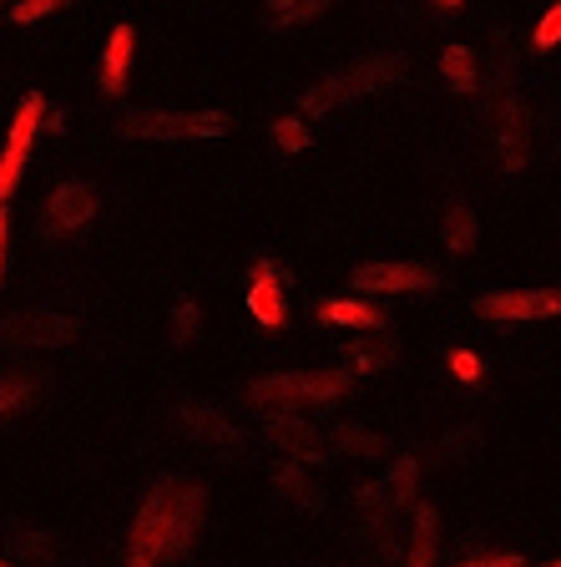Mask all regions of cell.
Wrapping results in <instances>:
<instances>
[{
    "mask_svg": "<svg viewBox=\"0 0 561 567\" xmlns=\"http://www.w3.org/2000/svg\"><path fill=\"white\" fill-rule=\"evenodd\" d=\"M202 517H208V496L193 482H157L142 496L137 517L127 532V557L122 567H163L167 557H187L198 547Z\"/></svg>",
    "mask_w": 561,
    "mask_h": 567,
    "instance_id": "6da1fadb",
    "label": "cell"
},
{
    "mask_svg": "<svg viewBox=\"0 0 561 567\" xmlns=\"http://www.w3.org/2000/svg\"><path fill=\"white\" fill-rule=\"evenodd\" d=\"M399 82V61L385 56V51H374V56H360L350 61L344 71H334V76H324L319 86H309L304 96H299V117H329L334 106L354 102V96H370V92H389V86Z\"/></svg>",
    "mask_w": 561,
    "mask_h": 567,
    "instance_id": "7a4b0ae2",
    "label": "cell"
},
{
    "mask_svg": "<svg viewBox=\"0 0 561 567\" xmlns=\"http://www.w3.org/2000/svg\"><path fill=\"white\" fill-rule=\"evenodd\" d=\"M117 137L132 142H212L233 132L228 112H122Z\"/></svg>",
    "mask_w": 561,
    "mask_h": 567,
    "instance_id": "3957f363",
    "label": "cell"
},
{
    "mask_svg": "<svg viewBox=\"0 0 561 567\" xmlns=\"http://www.w3.org/2000/svg\"><path fill=\"white\" fill-rule=\"evenodd\" d=\"M41 122H46V96H41V92H25L21 106H15L11 127H6V142H0V203H11L15 188H21Z\"/></svg>",
    "mask_w": 561,
    "mask_h": 567,
    "instance_id": "277c9868",
    "label": "cell"
},
{
    "mask_svg": "<svg viewBox=\"0 0 561 567\" xmlns=\"http://www.w3.org/2000/svg\"><path fill=\"white\" fill-rule=\"evenodd\" d=\"M82 334V319L66 309H31V315L0 319V344L6 350H61Z\"/></svg>",
    "mask_w": 561,
    "mask_h": 567,
    "instance_id": "5b68a950",
    "label": "cell"
},
{
    "mask_svg": "<svg viewBox=\"0 0 561 567\" xmlns=\"http://www.w3.org/2000/svg\"><path fill=\"white\" fill-rule=\"evenodd\" d=\"M470 309L491 324H537L561 315V289H496V295H476Z\"/></svg>",
    "mask_w": 561,
    "mask_h": 567,
    "instance_id": "8992f818",
    "label": "cell"
},
{
    "mask_svg": "<svg viewBox=\"0 0 561 567\" xmlns=\"http://www.w3.org/2000/svg\"><path fill=\"white\" fill-rule=\"evenodd\" d=\"M96 213H102L96 188H86V183H76V177H61L56 188L46 193V208H41V234L46 238H71V234H82Z\"/></svg>",
    "mask_w": 561,
    "mask_h": 567,
    "instance_id": "52a82bcc",
    "label": "cell"
},
{
    "mask_svg": "<svg viewBox=\"0 0 561 567\" xmlns=\"http://www.w3.org/2000/svg\"><path fill=\"white\" fill-rule=\"evenodd\" d=\"M350 289L354 295H430V289H440V274H435L430 264L385 259V264H360V269H350Z\"/></svg>",
    "mask_w": 561,
    "mask_h": 567,
    "instance_id": "ba28073f",
    "label": "cell"
},
{
    "mask_svg": "<svg viewBox=\"0 0 561 567\" xmlns=\"http://www.w3.org/2000/svg\"><path fill=\"white\" fill-rule=\"evenodd\" d=\"M248 315L269 334L289 324V274L273 259H253V269H248Z\"/></svg>",
    "mask_w": 561,
    "mask_h": 567,
    "instance_id": "9c48e42d",
    "label": "cell"
},
{
    "mask_svg": "<svg viewBox=\"0 0 561 567\" xmlns=\"http://www.w3.org/2000/svg\"><path fill=\"white\" fill-rule=\"evenodd\" d=\"M491 142H496V153H501V167L506 173H521L531 157V112L527 102L516 92H501V106L491 112Z\"/></svg>",
    "mask_w": 561,
    "mask_h": 567,
    "instance_id": "30bf717a",
    "label": "cell"
},
{
    "mask_svg": "<svg viewBox=\"0 0 561 567\" xmlns=\"http://www.w3.org/2000/svg\"><path fill=\"white\" fill-rule=\"evenodd\" d=\"M263 436H269L289 461H299V466H319V461H329L324 431H314V425H309L299 411H279V415H269Z\"/></svg>",
    "mask_w": 561,
    "mask_h": 567,
    "instance_id": "8fae6325",
    "label": "cell"
},
{
    "mask_svg": "<svg viewBox=\"0 0 561 567\" xmlns=\"http://www.w3.org/2000/svg\"><path fill=\"white\" fill-rule=\"evenodd\" d=\"M177 425H183L193 441H208V446H218V451H238V446H243V431H238V425L228 421L218 405L183 401V405H177Z\"/></svg>",
    "mask_w": 561,
    "mask_h": 567,
    "instance_id": "7c38bea8",
    "label": "cell"
},
{
    "mask_svg": "<svg viewBox=\"0 0 561 567\" xmlns=\"http://www.w3.org/2000/svg\"><path fill=\"white\" fill-rule=\"evenodd\" d=\"M132 61H137V31L127 21L112 25L102 47V71H96V82H102L106 96H127V82H132Z\"/></svg>",
    "mask_w": 561,
    "mask_h": 567,
    "instance_id": "4fadbf2b",
    "label": "cell"
},
{
    "mask_svg": "<svg viewBox=\"0 0 561 567\" xmlns=\"http://www.w3.org/2000/svg\"><path fill=\"white\" fill-rule=\"evenodd\" d=\"M6 547H11V557L21 567H61L71 557V547L61 543L56 532H46V527H15V532H6Z\"/></svg>",
    "mask_w": 561,
    "mask_h": 567,
    "instance_id": "5bb4252c",
    "label": "cell"
},
{
    "mask_svg": "<svg viewBox=\"0 0 561 567\" xmlns=\"http://www.w3.org/2000/svg\"><path fill=\"white\" fill-rule=\"evenodd\" d=\"M314 315H319V324H334V330H370V334H385L389 324H395V319H389L380 305H370V299H324Z\"/></svg>",
    "mask_w": 561,
    "mask_h": 567,
    "instance_id": "9a60e30c",
    "label": "cell"
},
{
    "mask_svg": "<svg viewBox=\"0 0 561 567\" xmlns=\"http://www.w3.org/2000/svg\"><path fill=\"white\" fill-rule=\"evenodd\" d=\"M293 385H299L304 405H334V401H350L354 380L340 365H324V370H293Z\"/></svg>",
    "mask_w": 561,
    "mask_h": 567,
    "instance_id": "2e32d148",
    "label": "cell"
},
{
    "mask_svg": "<svg viewBox=\"0 0 561 567\" xmlns=\"http://www.w3.org/2000/svg\"><path fill=\"white\" fill-rule=\"evenodd\" d=\"M435 547H440V512H435L430 502H420L415 517H409V557H405V567H430Z\"/></svg>",
    "mask_w": 561,
    "mask_h": 567,
    "instance_id": "e0dca14e",
    "label": "cell"
},
{
    "mask_svg": "<svg viewBox=\"0 0 561 567\" xmlns=\"http://www.w3.org/2000/svg\"><path fill=\"white\" fill-rule=\"evenodd\" d=\"M476 238H480L476 208H466V203H450V208H445V218H440V244L450 248V254H470V248H476Z\"/></svg>",
    "mask_w": 561,
    "mask_h": 567,
    "instance_id": "ac0fdd59",
    "label": "cell"
},
{
    "mask_svg": "<svg viewBox=\"0 0 561 567\" xmlns=\"http://www.w3.org/2000/svg\"><path fill=\"white\" fill-rule=\"evenodd\" d=\"M273 486H279V496H289L293 507H304V512H324V492H319V486L309 482L299 461H283L279 472H273Z\"/></svg>",
    "mask_w": 561,
    "mask_h": 567,
    "instance_id": "d6986e66",
    "label": "cell"
},
{
    "mask_svg": "<svg viewBox=\"0 0 561 567\" xmlns=\"http://www.w3.org/2000/svg\"><path fill=\"white\" fill-rule=\"evenodd\" d=\"M440 76H445V86L450 92H460V96H470L480 86V56L470 47H445V56H440Z\"/></svg>",
    "mask_w": 561,
    "mask_h": 567,
    "instance_id": "ffe728a7",
    "label": "cell"
},
{
    "mask_svg": "<svg viewBox=\"0 0 561 567\" xmlns=\"http://www.w3.org/2000/svg\"><path fill=\"white\" fill-rule=\"evenodd\" d=\"M329 6H340V0H269L263 21H269L273 31H289V25H309V21H319V16H324Z\"/></svg>",
    "mask_w": 561,
    "mask_h": 567,
    "instance_id": "44dd1931",
    "label": "cell"
},
{
    "mask_svg": "<svg viewBox=\"0 0 561 567\" xmlns=\"http://www.w3.org/2000/svg\"><path fill=\"white\" fill-rule=\"evenodd\" d=\"M395 354H399L395 340H385V344H344V360H350V370H360V375H380V370H389Z\"/></svg>",
    "mask_w": 561,
    "mask_h": 567,
    "instance_id": "7402d4cb",
    "label": "cell"
},
{
    "mask_svg": "<svg viewBox=\"0 0 561 567\" xmlns=\"http://www.w3.org/2000/svg\"><path fill=\"white\" fill-rule=\"evenodd\" d=\"M198 324H202L198 299H177L173 315H167V344H193L198 340Z\"/></svg>",
    "mask_w": 561,
    "mask_h": 567,
    "instance_id": "603a6c76",
    "label": "cell"
},
{
    "mask_svg": "<svg viewBox=\"0 0 561 567\" xmlns=\"http://www.w3.org/2000/svg\"><path fill=\"white\" fill-rule=\"evenodd\" d=\"M324 441H334V446L354 451V456H380V451H385V441L374 436V431H364V425H334Z\"/></svg>",
    "mask_w": 561,
    "mask_h": 567,
    "instance_id": "cb8c5ba5",
    "label": "cell"
},
{
    "mask_svg": "<svg viewBox=\"0 0 561 567\" xmlns=\"http://www.w3.org/2000/svg\"><path fill=\"white\" fill-rule=\"evenodd\" d=\"M309 142H314V132H309L304 117H279L273 122V147H279V153H304Z\"/></svg>",
    "mask_w": 561,
    "mask_h": 567,
    "instance_id": "d4e9b609",
    "label": "cell"
},
{
    "mask_svg": "<svg viewBox=\"0 0 561 567\" xmlns=\"http://www.w3.org/2000/svg\"><path fill=\"white\" fill-rule=\"evenodd\" d=\"M66 6H76V0H15V6H11V25H35V21H46V16L66 11Z\"/></svg>",
    "mask_w": 561,
    "mask_h": 567,
    "instance_id": "484cf974",
    "label": "cell"
},
{
    "mask_svg": "<svg viewBox=\"0 0 561 567\" xmlns=\"http://www.w3.org/2000/svg\"><path fill=\"white\" fill-rule=\"evenodd\" d=\"M35 401V385L25 375H11V380H0V415H15L25 411V405Z\"/></svg>",
    "mask_w": 561,
    "mask_h": 567,
    "instance_id": "4316f807",
    "label": "cell"
},
{
    "mask_svg": "<svg viewBox=\"0 0 561 567\" xmlns=\"http://www.w3.org/2000/svg\"><path fill=\"white\" fill-rule=\"evenodd\" d=\"M531 47H537V51H557L561 47V0H551V11L537 21V31H531Z\"/></svg>",
    "mask_w": 561,
    "mask_h": 567,
    "instance_id": "83f0119b",
    "label": "cell"
},
{
    "mask_svg": "<svg viewBox=\"0 0 561 567\" xmlns=\"http://www.w3.org/2000/svg\"><path fill=\"white\" fill-rule=\"evenodd\" d=\"M450 370H456V380L476 385V380H480V354L476 350H450Z\"/></svg>",
    "mask_w": 561,
    "mask_h": 567,
    "instance_id": "f1b7e54d",
    "label": "cell"
},
{
    "mask_svg": "<svg viewBox=\"0 0 561 567\" xmlns=\"http://www.w3.org/2000/svg\"><path fill=\"white\" fill-rule=\"evenodd\" d=\"M6 259H11V203H0V284H6Z\"/></svg>",
    "mask_w": 561,
    "mask_h": 567,
    "instance_id": "f546056e",
    "label": "cell"
},
{
    "mask_svg": "<svg viewBox=\"0 0 561 567\" xmlns=\"http://www.w3.org/2000/svg\"><path fill=\"white\" fill-rule=\"evenodd\" d=\"M460 567H527L516 553H491V557H476V563H460Z\"/></svg>",
    "mask_w": 561,
    "mask_h": 567,
    "instance_id": "4dcf8cb0",
    "label": "cell"
},
{
    "mask_svg": "<svg viewBox=\"0 0 561 567\" xmlns=\"http://www.w3.org/2000/svg\"><path fill=\"white\" fill-rule=\"evenodd\" d=\"M470 441H476V431H460V436H445V456H466Z\"/></svg>",
    "mask_w": 561,
    "mask_h": 567,
    "instance_id": "1f68e13d",
    "label": "cell"
},
{
    "mask_svg": "<svg viewBox=\"0 0 561 567\" xmlns=\"http://www.w3.org/2000/svg\"><path fill=\"white\" fill-rule=\"evenodd\" d=\"M435 6H440V11H460V6H466V0H435Z\"/></svg>",
    "mask_w": 561,
    "mask_h": 567,
    "instance_id": "d6a6232c",
    "label": "cell"
},
{
    "mask_svg": "<svg viewBox=\"0 0 561 567\" xmlns=\"http://www.w3.org/2000/svg\"><path fill=\"white\" fill-rule=\"evenodd\" d=\"M0 567H21V563H6V557H0Z\"/></svg>",
    "mask_w": 561,
    "mask_h": 567,
    "instance_id": "836d02e7",
    "label": "cell"
},
{
    "mask_svg": "<svg viewBox=\"0 0 561 567\" xmlns=\"http://www.w3.org/2000/svg\"><path fill=\"white\" fill-rule=\"evenodd\" d=\"M547 567H561V557H551V563H547Z\"/></svg>",
    "mask_w": 561,
    "mask_h": 567,
    "instance_id": "e575fe53",
    "label": "cell"
}]
</instances>
